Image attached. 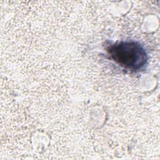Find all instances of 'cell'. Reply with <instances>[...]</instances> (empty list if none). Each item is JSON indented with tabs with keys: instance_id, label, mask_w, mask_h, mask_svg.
Wrapping results in <instances>:
<instances>
[{
	"instance_id": "1",
	"label": "cell",
	"mask_w": 160,
	"mask_h": 160,
	"mask_svg": "<svg viewBox=\"0 0 160 160\" xmlns=\"http://www.w3.org/2000/svg\"><path fill=\"white\" fill-rule=\"evenodd\" d=\"M108 51L115 62L130 70L141 69L147 61V54L144 48L134 41L114 44L108 48Z\"/></svg>"
}]
</instances>
